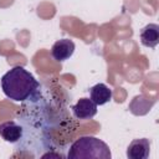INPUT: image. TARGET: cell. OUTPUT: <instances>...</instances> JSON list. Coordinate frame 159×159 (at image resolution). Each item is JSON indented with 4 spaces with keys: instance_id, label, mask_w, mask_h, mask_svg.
Segmentation results:
<instances>
[{
    "instance_id": "obj_1",
    "label": "cell",
    "mask_w": 159,
    "mask_h": 159,
    "mask_svg": "<svg viewBox=\"0 0 159 159\" xmlns=\"http://www.w3.org/2000/svg\"><path fill=\"white\" fill-rule=\"evenodd\" d=\"M40 83L22 66H15L1 77V89L4 94L14 102H24L35 98L39 93Z\"/></svg>"
},
{
    "instance_id": "obj_2",
    "label": "cell",
    "mask_w": 159,
    "mask_h": 159,
    "mask_svg": "<svg viewBox=\"0 0 159 159\" xmlns=\"http://www.w3.org/2000/svg\"><path fill=\"white\" fill-rule=\"evenodd\" d=\"M111 157L112 154L107 143L92 135L77 138L67 153L68 159H111Z\"/></svg>"
},
{
    "instance_id": "obj_3",
    "label": "cell",
    "mask_w": 159,
    "mask_h": 159,
    "mask_svg": "<svg viewBox=\"0 0 159 159\" xmlns=\"http://www.w3.org/2000/svg\"><path fill=\"white\" fill-rule=\"evenodd\" d=\"M75 42L70 39H61V40H57L52 47H51V56L53 57V60L58 61V62H62V61H66L68 60L73 52H75Z\"/></svg>"
},
{
    "instance_id": "obj_4",
    "label": "cell",
    "mask_w": 159,
    "mask_h": 159,
    "mask_svg": "<svg viewBox=\"0 0 159 159\" xmlns=\"http://www.w3.org/2000/svg\"><path fill=\"white\" fill-rule=\"evenodd\" d=\"M150 153V140L148 138L133 139L127 148V158L147 159Z\"/></svg>"
},
{
    "instance_id": "obj_5",
    "label": "cell",
    "mask_w": 159,
    "mask_h": 159,
    "mask_svg": "<svg viewBox=\"0 0 159 159\" xmlns=\"http://www.w3.org/2000/svg\"><path fill=\"white\" fill-rule=\"evenodd\" d=\"M72 113L77 119H91L97 114V104L91 98H80L72 107Z\"/></svg>"
},
{
    "instance_id": "obj_6",
    "label": "cell",
    "mask_w": 159,
    "mask_h": 159,
    "mask_svg": "<svg viewBox=\"0 0 159 159\" xmlns=\"http://www.w3.org/2000/svg\"><path fill=\"white\" fill-rule=\"evenodd\" d=\"M22 127L14 120L0 124V137L7 143H17L22 138Z\"/></svg>"
},
{
    "instance_id": "obj_7",
    "label": "cell",
    "mask_w": 159,
    "mask_h": 159,
    "mask_svg": "<svg viewBox=\"0 0 159 159\" xmlns=\"http://www.w3.org/2000/svg\"><path fill=\"white\" fill-rule=\"evenodd\" d=\"M140 42L143 46L154 48L159 43V26L157 24H148L140 31Z\"/></svg>"
},
{
    "instance_id": "obj_8",
    "label": "cell",
    "mask_w": 159,
    "mask_h": 159,
    "mask_svg": "<svg viewBox=\"0 0 159 159\" xmlns=\"http://www.w3.org/2000/svg\"><path fill=\"white\" fill-rule=\"evenodd\" d=\"M113 92L104 83H97L89 88V97L97 106H103L112 99Z\"/></svg>"
}]
</instances>
